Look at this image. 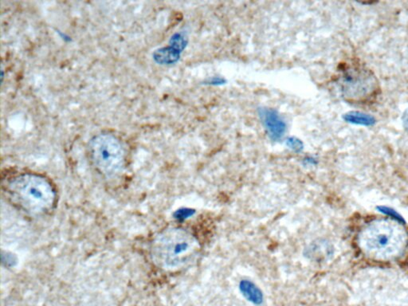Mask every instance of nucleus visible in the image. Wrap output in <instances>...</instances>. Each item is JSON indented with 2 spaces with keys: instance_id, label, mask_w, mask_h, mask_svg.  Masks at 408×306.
Returning a JSON list of instances; mask_svg holds the SVG:
<instances>
[{
  "instance_id": "f257e3e1",
  "label": "nucleus",
  "mask_w": 408,
  "mask_h": 306,
  "mask_svg": "<svg viewBox=\"0 0 408 306\" xmlns=\"http://www.w3.org/2000/svg\"><path fill=\"white\" fill-rule=\"evenodd\" d=\"M198 253V244L195 237L180 228L161 232L151 246L154 261L165 269L184 267L194 260Z\"/></svg>"
},
{
  "instance_id": "f03ea898",
  "label": "nucleus",
  "mask_w": 408,
  "mask_h": 306,
  "mask_svg": "<svg viewBox=\"0 0 408 306\" xmlns=\"http://www.w3.org/2000/svg\"><path fill=\"white\" fill-rule=\"evenodd\" d=\"M8 192L15 203L30 214H41L53 206L55 193L50 183L35 174H23L8 183Z\"/></svg>"
},
{
  "instance_id": "7ed1b4c3",
  "label": "nucleus",
  "mask_w": 408,
  "mask_h": 306,
  "mask_svg": "<svg viewBox=\"0 0 408 306\" xmlns=\"http://www.w3.org/2000/svg\"><path fill=\"white\" fill-rule=\"evenodd\" d=\"M91 159L98 170L111 177L123 170L125 152L117 136L109 134L94 136L90 142Z\"/></svg>"
},
{
  "instance_id": "20e7f679",
  "label": "nucleus",
  "mask_w": 408,
  "mask_h": 306,
  "mask_svg": "<svg viewBox=\"0 0 408 306\" xmlns=\"http://www.w3.org/2000/svg\"><path fill=\"white\" fill-rule=\"evenodd\" d=\"M259 116L270 138L274 141H279L286 131L284 120L276 110L272 109H260Z\"/></svg>"
},
{
  "instance_id": "39448f33",
  "label": "nucleus",
  "mask_w": 408,
  "mask_h": 306,
  "mask_svg": "<svg viewBox=\"0 0 408 306\" xmlns=\"http://www.w3.org/2000/svg\"><path fill=\"white\" fill-rule=\"evenodd\" d=\"M344 84L346 86L345 89L349 92L351 91V95L354 98H363L371 94V89L373 87L371 82V77L367 73L362 71L348 72L344 75Z\"/></svg>"
},
{
  "instance_id": "423d86ee",
  "label": "nucleus",
  "mask_w": 408,
  "mask_h": 306,
  "mask_svg": "<svg viewBox=\"0 0 408 306\" xmlns=\"http://www.w3.org/2000/svg\"><path fill=\"white\" fill-rule=\"evenodd\" d=\"M344 120L349 124L371 127L376 123V120L373 115L360 112V111H351L344 114Z\"/></svg>"
},
{
  "instance_id": "0eeeda50",
  "label": "nucleus",
  "mask_w": 408,
  "mask_h": 306,
  "mask_svg": "<svg viewBox=\"0 0 408 306\" xmlns=\"http://www.w3.org/2000/svg\"><path fill=\"white\" fill-rule=\"evenodd\" d=\"M378 210L379 213L389 216L391 219L398 222V223L404 224L405 222L404 217L393 208L386 207V206H379Z\"/></svg>"
},
{
  "instance_id": "6e6552de",
  "label": "nucleus",
  "mask_w": 408,
  "mask_h": 306,
  "mask_svg": "<svg viewBox=\"0 0 408 306\" xmlns=\"http://www.w3.org/2000/svg\"><path fill=\"white\" fill-rule=\"evenodd\" d=\"M286 145L290 147L292 150L295 152H300L303 150V143L300 140L296 138V137H289L286 140Z\"/></svg>"
},
{
  "instance_id": "1a4fd4ad",
  "label": "nucleus",
  "mask_w": 408,
  "mask_h": 306,
  "mask_svg": "<svg viewBox=\"0 0 408 306\" xmlns=\"http://www.w3.org/2000/svg\"><path fill=\"white\" fill-rule=\"evenodd\" d=\"M389 237L387 235L380 234L376 237V245L379 247H384L389 244Z\"/></svg>"
},
{
  "instance_id": "9d476101",
  "label": "nucleus",
  "mask_w": 408,
  "mask_h": 306,
  "mask_svg": "<svg viewBox=\"0 0 408 306\" xmlns=\"http://www.w3.org/2000/svg\"><path fill=\"white\" fill-rule=\"evenodd\" d=\"M224 83H225L224 79L222 78H219V77L212 78L210 79H208V80L207 81V85H212V86H221V85H222V84H224Z\"/></svg>"
},
{
  "instance_id": "9b49d317",
  "label": "nucleus",
  "mask_w": 408,
  "mask_h": 306,
  "mask_svg": "<svg viewBox=\"0 0 408 306\" xmlns=\"http://www.w3.org/2000/svg\"><path fill=\"white\" fill-rule=\"evenodd\" d=\"M402 125H404V127L408 133V109L406 111L404 115H402Z\"/></svg>"
}]
</instances>
